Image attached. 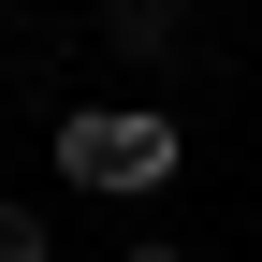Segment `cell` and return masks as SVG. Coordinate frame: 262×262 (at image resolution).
<instances>
[{"instance_id": "3", "label": "cell", "mask_w": 262, "mask_h": 262, "mask_svg": "<svg viewBox=\"0 0 262 262\" xmlns=\"http://www.w3.org/2000/svg\"><path fill=\"white\" fill-rule=\"evenodd\" d=\"M0 262H58V233H44V204H29V189H0Z\"/></svg>"}, {"instance_id": "1", "label": "cell", "mask_w": 262, "mask_h": 262, "mask_svg": "<svg viewBox=\"0 0 262 262\" xmlns=\"http://www.w3.org/2000/svg\"><path fill=\"white\" fill-rule=\"evenodd\" d=\"M58 189H117V204L175 189V117L160 102H73L58 117Z\"/></svg>"}, {"instance_id": "2", "label": "cell", "mask_w": 262, "mask_h": 262, "mask_svg": "<svg viewBox=\"0 0 262 262\" xmlns=\"http://www.w3.org/2000/svg\"><path fill=\"white\" fill-rule=\"evenodd\" d=\"M189 44V0H102V58H175Z\"/></svg>"}, {"instance_id": "4", "label": "cell", "mask_w": 262, "mask_h": 262, "mask_svg": "<svg viewBox=\"0 0 262 262\" xmlns=\"http://www.w3.org/2000/svg\"><path fill=\"white\" fill-rule=\"evenodd\" d=\"M117 262H189V248H160V233H146V248H117Z\"/></svg>"}]
</instances>
